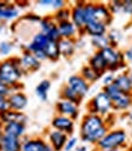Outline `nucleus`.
<instances>
[{
	"label": "nucleus",
	"mask_w": 132,
	"mask_h": 151,
	"mask_svg": "<svg viewBox=\"0 0 132 151\" xmlns=\"http://www.w3.org/2000/svg\"><path fill=\"white\" fill-rule=\"evenodd\" d=\"M108 131H109V127L107 122H105V119L96 114L87 112L81 120L80 138L85 143L96 145L108 133Z\"/></svg>",
	"instance_id": "nucleus-1"
},
{
	"label": "nucleus",
	"mask_w": 132,
	"mask_h": 151,
	"mask_svg": "<svg viewBox=\"0 0 132 151\" xmlns=\"http://www.w3.org/2000/svg\"><path fill=\"white\" fill-rule=\"evenodd\" d=\"M23 75L24 74L18 63V57H9L0 60V81L15 91H22L21 80Z\"/></svg>",
	"instance_id": "nucleus-2"
},
{
	"label": "nucleus",
	"mask_w": 132,
	"mask_h": 151,
	"mask_svg": "<svg viewBox=\"0 0 132 151\" xmlns=\"http://www.w3.org/2000/svg\"><path fill=\"white\" fill-rule=\"evenodd\" d=\"M127 143V134L124 129H109L102 139L96 144L97 151H108L112 149L124 147Z\"/></svg>",
	"instance_id": "nucleus-3"
},
{
	"label": "nucleus",
	"mask_w": 132,
	"mask_h": 151,
	"mask_svg": "<svg viewBox=\"0 0 132 151\" xmlns=\"http://www.w3.org/2000/svg\"><path fill=\"white\" fill-rule=\"evenodd\" d=\"M87 109H88V112H91V114H96V115L105 119V117H108L113 111L112 100L103 91H101L96 96L92 97V99L87 104Z\"/></svg>",
	"instance_id": "nucleus-4"
},
{
	"label": "nucleus",
	"mask_w": 132,
	"mask_h": 151,
	"mask_svg": "<svg viewBox=\"0 0 132 151\" xmlns=\"http://www.w3.org/2000/svg\"><path fill=\"white\" fill-rule=\"evenodd\" d=\"M101 55L103 56L105 63L108 67V73H114L119 69L125 67V59L123 52L117 47L114 46H108L103 50H101Z\"/></svg>",
	"instance_id": "nucleus-5"
},
{
	"label": "nucleus",
	"mask_w": 132,
	"mask_h": 151,
	"mask_svg": "<svg viewBox=\"0 0 132 151\" xmlns=\"http://www.w3.org/2000/svg\"><path fill=\"white\" fill-rule=\"evenodd\" d=\"M70 21L74 23V26L83 34V30L87 24L85 1H78L70 7Z\"/></svg>",
	"instance_id": "nucleus-6"
},
{
	"label": "nucleus",
	"mask_w": 132,
	"mask_h": 151,
	"mask_svg": "<svg viewBox=\"0 0 132 151\" xmlns=\"http://www.w3.org/2000/svg\"><path fill=\"white\" fill-rule=\"evenodd\" d=\"M56 111H57V115L67 116L74 121L79 117V115H80L79 104L69 102V100H65V99H61V98L56 103Z\"/></svg>",
	"instance_id": "nucleus-7"
},
{
	"label": "nucleus",
	"mask_w": 132,
	"mask_h": 151,
	"mask_svg": "<svg viewBox=\"0 0 132 151\" xmlns=\"http://www.w3.org/2000/svg\"><path fill=\"white\" fill-rule=\"evenodd\" d=\"M51 127H52V129L63 132L68 137H70V135H73V133L75 131V121L67 116L55 115L54 119L51 120Z\"/></svg>",
	"instance_id": "nucleus-8"
},
{
	"label": "nucleus",
	"mask_w": 132,
	"mask_h": 151,
	"mask_svg": "<svg viewBox=\"0 0 132 151\" xmlns=\"http://www.w3.org/2000/svg\"><path fill=\"white\" fill-rule=\"evenodd\" d=\"M18 63L23 74L35 73L41 67V62H39L35 56L28 51H23V53L18 57Z\"/></svg>",
	"instance_id": "nucleus-9"
},
{
	"label": "nucleus",
	"mask_w": 132,
	"mask_h": 151,
	"mask_svg": "<svg viewBox=\"0 0 132 151\" xmlns=\"http://www.w3.org/2000/svg\"><path fill=\"white\" fill-rule=\"evenodd\" d=\"M65 85H67L69 88H72L79 97H81V98H84L88 93L90 87H91V85L83 79V76H81L80 74L70 75V76L68 78L67 83H65Z\"/></svg>",
	"instance_id": "nucleus-10"
},
{
	"label": "nucleus",
	"mask_w": 132,
	"mask_h": 151,
	"mask_svg": "<svg viewBox=\"0 0 132 151\" xmlns=\"http://www.w3.org/2000/svg\"><path fill=\"white\" fill-rule=\"evenodd\" d=\"M20 7L16 4L0 0V22L1 23L17 19L20 17Z\"/></svg>",
	"instance_id": "nucleus-11"
},
{
	"label": "nucleus",
	"mask_w": 132,
	"mask_h": 151,
	"mask_svg": "<svg viewBox=\"0 0 132 151\" xmlns=\"http://www.w3.org/2000/svg\"><path fill=\"white\" fill-rule=\"evenodd\" d=\"M9 106L10 110L23 111L28 105V97L22 91H14L9 97Z\"/></svg>",
	"instance_id": "nucleus-12"
},
{
	"label": "nucleus",
	"mask_w": 132,
	"mask_h": 151,
	"mask_svg": "<svg viewBox=\"0 0 132 151\" xmlns=\"http://www.w3.org/2000/svg\"><path fill=\"white\" fill-rule=\"evenodd\" d=\"M67 140H68V135L63 132L51 129L47 133V144L56 151H62Z\"/></svg>",
	"instance_id": "nucleus-13"
},
{
	"label": "nucleus",
	"mask_w": 132,
	"mask_h": 151,
	"mask_svg": "<svg viewBox=\"0 0 132 151\" xmlns=\"http://www.w3.org/2000/svg\"><path fill=\"white\" fill-rule=\"evenodd\" d=\"M57 29L61 35V39H68V40H76L79 36L81 35L80 30H79L72 21L62 22L57 24Z\"/></svg>",
	"instance_id": "nucleus-14"
},
{
	"label": "nucleus",
	"mask_w": 132,
	"mask_h": 151,
	"mask_svg": "<svg viewBox=\"0 0 132 151\" xmlns=\"http://www.w3.org/2000/svg\"><path fill=\"white\" fill-rule=\"evenodd\" d=\"M47 145V142L41 137L24 138L22 139L21 151H46Z\"/></svg>",
	"instance_id": "nucleus-15"
},
{
	"label": "nucleus",
	"mask_w": 132,
	"mask_h": 151,
	"mask_svg": "<svg viewBox=\"0 0 132 151\" xmlns=\"http://www.w3.org/2000/svg\"><path fill=\"white\" fill-rule=\"evenodd\" d=\"M94 21L99 22L105 26H109L113 21V15L107 6V4L103 3H95V11H94Z\"/></svg>",
	"instance_id": "nucleus-16"
},
{
	"label": "nucleus",
	"mask_w": 132,
	"mask_h": 151,
	"mask_svg": "<svg viewBox=\"0 0 132 151\" xmlns=\"http://www.w3.org/2000/svg\"><path fill=\"white\" fill-rule=\"evenodd\" d=\"M47 42H49L47 36L40 32H38L36 34L33 35L32 40L24 46V51H28L30 53H35L38 51H44Z\"/></svg>",
	"instance_id": "nucleus-17"
},
{
	"label": "nucleus",
	"mask_w": 132,
	"mask_h": 151,
	"mask_svg": "<svg viewBox=\"0 0 132 151\" xmlns=\"http://www.w3.org/2000/svg\"><path fill=\"white\" fill-rule=\"evenodd\" d=\"M27 115L23 111H15V110H7L3 114H0V124L4 126L6 123L11 122H21V123H27Z\"/></svg>",
	"instance_id": "nucleus-18"
},
{
	"label": "nucleus",
	"mask_w": 132,
	"mask_h": 151,
	"mask_svg": "<svg viewBox=\"0 0 132 151\" xmlns=\"http://www.w3.org/2000/svg\"><path fill=\"white\" fill-rule=\"evenodd\" d=\"M84 34L91 36L92 37H98V36H103V35H107L108 33V27L105 26V24H102L99 22H96V21H91L88 22L84 30H83Z\"/></svg>",
	"instance_id": "nucleus-19"
},
{
	"label": "nucleus",
	"mask_w": 132,
	"mask_h": 151,
	"mask_svg": "<svg viewBox=\"0 0 132 151\" xmlns=\"http://www.w3.org/2000/svg\"><path fill=\"white\" fill-rule=\"evenodd\" d=\"M87 65H90L95 71H97L99 75H102V76L105 73H108L107 63H105V60H104L103 56L101 55V52H98V51H96L94 55L90 57Z\"/></svg>",
	"instance_id": "nucleus-20"
},
{
	"label": "nucleus",
	"mask_w": 132,
	"mask_h": 151,
	"mask_svg": "<svg viewBox=\"0 0 132 151\" xmlns=\"http://www.w3.org/2000/svg\"><path fill=\"white\" fill-rule=\"evenodd\" d=\"M3 132L6 135H11V137H16V138H22L24 137L25 132H27V127H25V123H21V122H11V123H6L3 126Z\"/></svg>",
	"instance_id": "nucleus-21"
},
{
	"label": "nucleus",
	"mask_w": 132,
	"mask_h": 151,
	"mask_svg": "<svg viewBox=\"0 0 132 151\" xmlns=\"http://www.w3.org/2000/svg\"><path fill=\"white\" fill-rule=\"evenodd\" d=\"M112 105L114 111H125L132 105V94L120 93L116 98L112 100Z\"/></svg>",
	"instance_id": "nucleus-22"
},
{
	"label": "nucleus",
	"mask_w": 132,
	"mask_h": 151,
	"mask_svg": "<svg viewBox=\"0 0 132 151\" xmlns=\"http://www.w3.org/2000/svg\"><path fill=\"white\" fill-rule=\"evenodd\" d=\"M76 40H68V39H61L58 41V48L61 57L63 58H72L76 52Z\"/></svg>",
	"instance_id": "nucleus-23"
},
{
	"label": "nucleus",
	"mask_w": 132,
	"mask_h": 151,
	"mask_svg": "<svg viewBox=\"0 0 132 151\" xmlns=\"http://www.w3.org/2000/svg\"><path fill=\"white\" fill-rule=\"evenodd\" d=\"M21 147H22V139L4 134L0 151H21Z\"/></svg>",
	"instance_id": "nucleus-24"
},
{
	"label": "nucleus",
	"mask_w": 132,
	"mask_h": 151,
	"mask_svg": "<svg viewBox=\"0 0 132 151\" xmlns=\"http://www.w3.org/2000/svg\"><path fill=\"white\" fill-rule=\"evenodd\" d=\"M114 85H115L123 93L132 94V86H131V82H130V79H128L127 73H121V74L116 75L115 80H114Z\"/></svg>",
	"instance_id": "nucleus-25"
},
{
	"label": "nucleus",
	"mask_w": 132,
	"mask_h": 151,
	"mask_svg": "<svg viewBox=\"0 0 132 151\" xmlns=\"http://www.w3.org/2000/svg\"><path fill=\"white\" fill-rule=\"evenodd\" d=\"M51 88V81L49 79H44L39 82L35 87V94L36 97L41 100V102H46L49 98V91Z\"/></svg>",
	"instance_id": "nucleus-26"
},
{
	"label": "nucleus",
	"mask_w": 132,
	"mask_h": 151,
	"mask_svg": "<svg viewBox=\"0 0 132 151\" xmlns=\"http://www.w3.org/2000/svg\"><path fill=\"white\" fill-rule=\"evenodd\" d=\"M44 52H45V55H46L47 60L57 62V60L61 58L59 48H58V42H56V41H49L47 45L45 46Z\"/></svg>",
	"instance_id": "nucleus-27"
},
{
	"label": "nucleus",
	"mask_w": 132,
	"mask_h": 151,
	"mask_svg": "<svg viewBox=\"0 0 132 151\" xmlns=\"http://www.w3.org/2000/svg\"><path fill=\"white\" fill-rule=\"evenodd\" d=\"M80 75L83 76V79H84L86 82H88L90 85L97 82V81L101 80V78H102V75H99L97 71H95L90 65H84V67L81 68Z\"/></svg>",
	"instance_id": "nucleus-28"
},
{
	"label": "nucleus",
	"mask_w": 132,
	"mask_h": 151,
	"mask_svg": "<svg viewBox=\"0 0 132 151\" xmlns=\"http://www.w3.org/2000/svg\"><path fill=\"white\" fill-rule=\"evenodd\" d=\"M59 97H61V99L69 100V102H73V103H76V104H80L81 100H83V98L79 97L72 88H69L67 85H64L62 87V90L59 92Z\"/></svg>",
	"instance_id": "nucleus-29"
},
{
	"label": "nucleus",
	"mask_w": 132,
	"mask_h": 151,
	"mask_svg": "<svg viewBox=\"0 0 132 151\" xmlns=\"http://www.w3.org/2000/svg\"><path fill=\"white\" fill-rule=\"evenodd\" d=\"M57 24L55 23V21L52 19V16H46V17H41V21L39 22V32L43 34H49L52 29H54Z\"/></svg>",
	"instance_id": "nucleus-30"
},
{
	"label": "nucleus",
	"mask_w": 132,
	"mask_h": 151,
	"mask_svg": "<svg viewBox=\"0 0 132 151\" xmlns=\"http://www.w3.org/2000/svg\"><path fill=\"white\" fill-rule=\"evenodd\" d=\"M52 19L55 21L56 24L62 23V22L70 21V7L65 6V7L61 9V10L55 11V14L52 15Z\"/></svg>",
	"instance_id": "nucleus-31"
},
{
	"label": "nucleus",
	"mask_w": 132,
	"mask_h": 151,
	"mask_svg": "<svg viewBox=\"0 0 132 151\" xmlns=\"http://www.w3.org/2000/svg\"><path fill=\"white\" fill-rule=\"evenodd\" d=\"M91 44H92V46L96 48V51H101V50L110 46L107 35L98 36V37H92V39H91Z\"/></svg>",
	"instance_id": "nucleus-32"
},
{
	"label": "nucleus",
	"mask_w": 132,
	"mask_h": 151,
	"mask_svg": "<svg viewBox=\"0 0 132 151\" xmlns=\"http://www.w3.org/2000/svg\"><path fill=\"white\" fill-rule=\"evenodd\" d=\"M107 37L109 40L110 46L116 47L119 45V42L121 41V39H123V33L120 30H117V29H112V30H109L107 33Z\"/></svg>",
	"instance_id": "nucleus-33"
},
{
	"label": "nucleus",
	"mask_w": 132,
	"mask_h": 151,
	"mask_svg": "<svg viewBox=\"0 0 132 151\" xmlns=\"http://www.w3.org/2000/svg\"><path fill=\"white\" fill-rule=\"evenodd\" d=\"M15 44L9 40L0 41V56H10V53L14 51Z\"/></svg>",
	"instance_id": "nucleus-34"
},
{
	"label": "nucleus",
	"mask_w": 132,
	"mask_h": 151,
	"mask_svg": "<svg viewBox=\"0 0 132 151\" xmlns=\"http://www.w3.org/2000/svg\"><path fill=\"white\" fill-rule=\"evenodd\" d=\"M109 11L112 15H117V14H121L123 11V0H113L109 4H107Z\"/></svg>",
	"instance_id": "nucleus-35"
},
{
	"label": "nucleus",
	"mask_w": 132,
	"mask_h": 151,
	"mask_svg": "<svg viewBox=\"0 0 132 151\" xmlns=\"http://www.w3.org/2000/svg\"><path fill=\"white\" fill-rule=\"evenodd\" d=\"M78 143H79V139L75 137V135H70L68 137V140L64 145V151H74L78 146Z\"/></svg>",
	"instance_id": "nucleus-36"
},
{
	"label": "nucleus",
	"mask_w": 132,
	"mask_h": 151,
	"mask_svg": "<svg viewBox=\"0 0 132 151\" xmlns=\"http://www.w3.org/2000/svg\"><path fill=\"white\" fill-rule=\"evenodd\" d=\"M101 79H102L103 87H105V86H109V85H112V83L114 82V80H115V75H114V73H105Z\"/></svg>",
	"instance_id": "nucleus-37"
},
{
	"label": "nucleus",
	"mask_w": 132,
	"mask_h": 151,
	"mask_svg": "<svg viewBox=\"0 0 132 151\" xmlns=\"http://www.w3.org/2000/svg\"><path fill=\"white\" fill-rule=\"evenodd\" d=\"M121 14L132 16V0H123V11Z\"/></svg>",
	"instance_id": "nucleus-38"
},
{
	"label": "nucleus",
	"mask_w": 132,
	"mask_h": 151,
	"mask_svg": "<svg viewBox=\"0 0 132 151\" xmlns=\"http://www.w3.org/2000/svg\"><path fill=\"white\" fill-rule=\"evenodd\" d=\"M7 110H10L7 97H5V96H0V114H3V112L7 111Z\"/></svg>",
	"instance_id": "nucleus-39"
},
{
	"label": "nucleus",
	"mask_w": 132,
	"mask_h": 151,
	"mask_svg": "<svg viewBox=\"0 0 132 151\" xmlns=\"http://www.w3.org/2000/svg\"><path fill=\"white\" fill-rule=\"evenodd\" d=\"M14 91H15L14 88H11V87H9L7 85H5V83H3L1 81H0V96L9 97Z\"/></svg>",
	"instance_id": "nucleus-40"
},
{
	"label": "nucleus",
	"mask_w": 132,
	"mask_h": 151,
	"mask_svg": "<svg viewBox=\"0 0 132 151\" xmlns=\"http://www.w3.org/2000/svg\"><path fill=\"white\" fill-rule=\"evenodd\" d=\"M24 19L28 21L29 23H38L39 24V22L41 21V17L35 15V14H27V15L24 16Z\"/></svg>",
	"instance_id": "nucleus-41"
},
{
	"label": "nucleus",
	"mask_w": 132,
	"mask_h": 151,
	"mask_svg": "<svg viewBox=\"0 0 132 151\" xmlns=\"http://www.w3.org/2000/svg\"><path fill=\"white\" fill-rule=\"evenodd\" d=\"M65 6H67V1H64V0H54L51 7L55 9V11H57V10H61Z\"/></svg>",
	"instance_id": "nucleus-42"
},
{
	"label": "nucleus",
	"mask_w": 132,
	"mask_h": 151,
	"mask_svg": "<svg viewBox=\"0 0 132 151\" xmlns=\"http://www.w3.org/2000/svg\"><path fill=\"white\" fill-rule=\"evenodd\" d=\"M124 55V59L125 62H128V63H132V45H130L125 51L123 52Z\"/></svg>",
	"instance_id": "nucleus-43"
},
{
	"label": "nucleus",
	"mask_w": 132,
	"mask_h": 151,
	"mask_svg": "<svg viewBox=\"0 0 132 151\" xmlns=\"http://www.w3.org/2000/svg\"><path fill=\"white\" fill-rule=\"evenodd\" d=\"M52 1H54V0H39L38 5L43 6V7H47V6H52Z\"/></svg>",
	"instance_id": "nucleus-44"
},
{
	"label": "nucleus",
	"mask_w": 132,
	"mask_h": 151,
	"mask_svg": "<svg viewBox=\"0 0 132 151\" xmlns=\"http://www.w3.org/2000/svg\"><path fill=\"white\" fill-rule=\"evenodd\" d=\"M87 149H88V147H87L86 145H78L74 151H87Z\"/></svg>",
	"instance_id": "nucleus-45"
},
{
	"label": "nucleus",
	"mask_w": 132,
	"mask_h": 151,
	"mask_svg": "<svg viewBox=\"0 0 132 151\" xmlns=\"http://www.w3.org/2000/svg\"><path fill=\"white\" fill-rule=\"evenodd\" d=\"M3 138H4V132H3V126L0 124V146H1V142H3Z\"/></svg>",
	"instance_id": "nucleus-46"
},
{
	"label": "nucleus",
	"mask_w": 132,
	"mask_h": 151,
	"mask_svg": "<svg viewBox=\"0 0 132 151\" xmlns=\"http://www.w3.org/2000/svg\"><path fill=\"white\" fill-rule=\"evenodd\" d=\"M127 75H128V79H130V82H131V86H132V70H131V71H128V73H127Z\"/></svg>",
	"instance_id": "nucleus-47"
},
{
	"label": "nucleus",
	"mask_w": 132,
	"mask_h": 151,
	"mask_svg": "<svg viewBox=\"0 0 132 151\" xmlns=\"http://www.w3.org/2000/svg\"><path fill=\"white\" fill-rule=\"evenodd\" d=\"M108 151H125L123 147H120V149H112V150H108Z\"/></svg>",
	"instance_id": "nucleus-48"
},
{
	"label": "nucleus",
	"mask_w": 132,
	"mask_h": 151,
	"mask_svg": "<svg viewBox=\"0 0 132 151\" xmlns=\"http://www.w3.org/2000/svg\"><path fill=\"white\" fill-rule=\"evenodd\" d=\"M46 151H56V150H54V149H52L50 145H47V147H46Z\"/></svg>",
	"instance_id": "nucleus-49"
}]
</instances>
